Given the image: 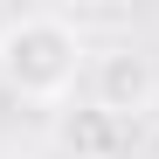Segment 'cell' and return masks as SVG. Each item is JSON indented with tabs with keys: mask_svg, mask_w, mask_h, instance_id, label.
<instances>
[{
	"mask_svg": "<svg viewBox=\"0 0 159 159\" xmlns=\"http://www.w3.org/2000/svg\"><path fill=\"white\" fill-rule=\"evenodd\" d=\"M76 62H83V35L62 14H14L0 28V83L21 104H56L76 83Z\"/></svg>",
	"mask_w": 159,
	"mask_h": 159,
	"instance_id": "1",
	"label": "cell"
},
{
	"mask_svg": "<svg viewBox=\"0 0 159 159\" xmlns=\"http://www.w3.org/2000/svg\"><path fill=\"white\" fill-rule=\"evenodd\" d=\"M90 104H97L104 118H118V125L145 118L152 104H159V69H152V56L131 48V42L104 48V56L90 62Z\"/></svg>",
	"mask_w": 159,
	"mask_h": 159,
	"instance_id": "2",
	"label": "cell"
},
{
	"mask_svg": "<svg viewBox=\"0 0 159 159\" xmlns=\"http://www.w3.org/2000/svg\"><path fill=\"white\" fill-rule=\"evenodd\" d=\"M118 131H125V125H118V118H104L97 104L62 118V139H69L76 152H90V159H111V152H118Z\"/></svg>",
	"mask_w": 159,
	"mask_h": 159,
	"instance_id": "3",
	"label": "cell"
}]
</instances>
